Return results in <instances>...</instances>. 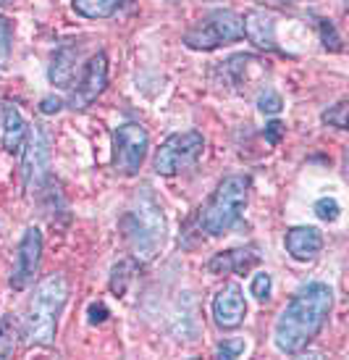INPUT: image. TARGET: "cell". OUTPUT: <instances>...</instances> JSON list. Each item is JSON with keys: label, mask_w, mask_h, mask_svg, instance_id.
I'll return each mask as SVG.
<instances>
[{"label": "cell", "mask_w": 349, "mask_h": 360, "mask_svg": "<svg viewBox=\"0 0 349 360\" xmlns=\"http://www.w3.org/2000/svg\"><path fill=\"white\" fill-rule=\"evenodd\" d=\"M334 310V290L323 281H310L287 302L273 326V345L284 355H299L326 326Z\"/></svg>", "instance_id": "cell-1"}, {"label": "cell", "mask_w": 349, "mask_h": 360, "mask_svg": "<svg viewBox=\"0 0 349 360\" xmlns=\"http://www.w3.org/2000/svg\"><path fill=\"white\" fill-rule=\"evenodd\" d=\"M121 234L129 248L131 258L137 263H150L155 260L166 245V216L155 195L145 187L137 192V198L126 208L121 219Z\"/></svg>", "instance_id": "cell-2"}, {"label": "cell", "mask_w": 349, "mask_h": 360, "mask_svg": "<svg viewBox=\"0 0 349 360\" xmlns=\"http://www.w3.org/2000/svg\"><path fill=\"white\" fill-rule=\"evenodd\" d=\"M69 300V279L63 274H50L34 287L27 310H24V329L21 337L27 345L50 347L55 342L58 319Z\"/></svg>", "instance_id": "cell-3"}, {"label": "cell", "mask_w": 349, "mask_h": 360, "mask_svg": "<svg viewBox=\"0 0 349 360\" xmlns=\"http://www.w3.org/2000/svg\"><path fill=\"white\" fill-rule=\"evenodd\" d=\"M249 176L244 174H229L218 181L216 192L210 195L205 208L199 210V229L210 237H220L231 231L244 216L249 200Z\"/></svg>", "instance_id": "cell-4"}, {"label": "cell", "mask_w": 349, "mask_h": 360, "mask_svg": "<svg viewBox=\"0 0 349 360\" xmlns=\"http://www.w3.org/2000/svg\"><path fill=\"white\" fill-rule=\"evenodd\" d=\"M244 37L242 13L231 8H216L184 34V45L190 51H218L223 45H234Z\"/></svg>", "instance_id": "cell-5"}, {"label": "cell", "mask_w": 349, "mask_h": 360, "mask_svg": "<svg viewBox=\"0 0 349 360\" xmlns=\"http://www.w3.org/2000/svg\"><path fill=\"white\" fill-rule=\"evenodd\" d=\"M202 153H205V137L197 129L176 131V134L166 137V142L158 148L152 169L160 176H176V174L195 169Z\"/></svg>", "instance_id": "cell-6"}, {"label": "cell", "mask_w": 349, "mask_h": 360, "mask_svg": "<svg viewBox=\"0 0 349 360\" xmlns=\"http://www.w3.org/2000/svg\"><path fill=\"white\" fill-rule=\"evenodd\" d=\"M21 179L29 195H40L50 179V134L42 124H32L21 148Z\"/></svg>", "instance_id": "cell-7"}, {"label": "cell", "mask_w": 349, "mask_h": 360, "mask_svg": "<svg viewBox=\"0 0 349 360\" xmlns=\"http://www.w3.org/2000/svg\"><path fill=\"white\" fill-rule=\"evenodd\" d=\"M150 153V134L137 121H126L113 131V169L124 176H137Z\"/></svg>", "instance_id": "cell-8"}, {"label": "cell", "mask_w": 349, "mask_h": 360, "mask_svg": "<svg viewBox=\"0 0 349 360\" xmlns=\"http://www.w3.org/2000/svg\"><path fill=\"white\" fill-rule=\"evenodd\" d=\"M105 87H108V56H105V51H98L84 63L79 82H74L69 105L71 108H87L105 92Z\"/></svg>", "instance_id": "cell-9"}, {"label": "cell", "mask_w": 349, "mask_h": 360, "mask_svg": "<svg viewBox=\"0 0 349 360\" xmlns=\"http://www.w3.org/2000/svg\"><path fill=\"white\" fill-rule=\"evenodd\" d=\"M42 231L37 226H27V231L21 234L19 242V252H16V266L11 271L8 284L13 290H27L32 281H34V274L40 269L42 260Z\"/></svg>", "instance_id": "cell-10"}, {"label": "cell", "mask_w": 349, "mask_h": 360, "mask_svg": "<svg viewBox=\"0 0 349 360\" xmlns=\"http://www.w3.org/2000/svg\"><path fill=\"white\" fill-rule=\"evenodd\" d=\"M247 316V300L244 292L237 284H223V290L216 292L213 297V321L220 329H237Z\"/></svg>", "instance_id": "cell-11"}, {"label": "cell", "mask_w": 349, "mask_h": 360, "mask_svg": "<svg viewBox=\"0 0 349 360\" xmlns=\"http://www.w3.org/2000/svg\"><path fill=\"white\" fill-rule=\"evenodd\" d=\"M244 24V37L252 45H258L260 51L279 53V42H276V19L270 16L265 8H252L242 16Z\"/></svg>", "instance_id": "cell-12"}, {"label": "cell", "mask_w": 349, "mask_h": 360, "mask_svg": "<svg viewBox=\"0 0 349 360\" xmlns=\"http://www.w3.org/2000/svg\"><path fill=\"white\" fill-rule=\"evenodd\" d=\"M79 53H81V48L77 42H63L60 48H55L53 58H50V66H48L50 84H55L58 90H71V87H74Z\"/></svg>", "instance_id": "cell-13"}, {"label": "cell", "mask_w": 349, "mask_h": 360, "mask_svg": "<svg viewBox=\"0 0 349 360\" xmlns=\"http://www.w3.org/2000/svg\"><path fill=\"white\" fill-rule=\"evenodd\" d=\"M260 250L258 248H231V250L216 252L208 260V271L216 276H226V274H239L244 276L249 269H255L260 263Z\"/></svg>", "instance_id": "cell-14"}, {"label": "cell", "mask_w": 349, "mask_h": 360, "mask_svg": "<svg viewBox=\"0 0 349 360\" xmlns=\"http://www.w3.org/2000/svg\"><path fill=\"white\" fill-rule=\"evenodd\" d=\"M284 248L289 252V258L308 263L318 258L323 250V234L315 226H291L284 237Z\"/></svg>", "instance_id": "cell-15"}, {"label": "cell", "mask_w": 349, "mask_h": 360, "mask_svg": "<svg viewBox=\"0 0 349 360\" xmlns=\"http://www.w3.org/2000/svg\"><path fill=\"white\" fill-rule=\"evenodd\" d=\"M27 121L21 116V110L11 101L0 103V142L8 153H21L24 140H27Z\"/></svg>", "instance_id": "cell-16"}, {"label": "cell", "mask_w": 349, "mask_h": 360, "mask_svg": "<svg viewBox=\"0 0 349 360\" xmlns=\"http://www.w3.org/2000/svg\"><path fill=\"white\" fill-rule=\"evenodd\" d=\"M124 0H71L74 11L84 19H108L113 16Z\"/></svg>", "instance_id": "cell-17"}, {"label": "cell", "mask_w": 349, "mask_h": 360, "mask_svg": "<svg viewBox=\"0 0 349 360\" xmlns=\"http://www.w3.org/2000/svg\"><path fill=\"white\" fill-rule=\"evenodd\" d=\"M19 321L16 316H0V360L11 358L16 352V345H19Z\"/></svg>", "instance_id": "cell-18"}, {"label": "cell", "mask_w": 349, "mask_h": 360, "mask_svg": "<svg viewBox=\"0 0 349 360\" xmlns=\"http://www.w3.org/2000/svg\"><path fill=\"white\" fill-rule=\"evenodd\" d=\"M318 34H320L323 48H326L329 53L344 51V40H341L339 30H336V24H334L331 19H318Z\"/></svg>", "instance_id": "cell-19"}, {"label": "cell", "mask_w": 349, "mask_h": 360, "mask_svg": "<svg viewBox=\"0 0 349 360\" xmlns=\"http://www.w3.org/2000/svg\"><path fill=\"white\" fill-rule=\"evenodd\" d=\"M312 213H315L320 221L334 224V221H339V216H341V205H339V200H334V198H318V200L312 202Z\"/></svg>", "instance_id": "cell-20"}, {"label": "cell", "mask_w": 349, "mask_h": 360, "mask_svg": "<svg viewBox=\"0 0 349 360\" xmlns=\"http://www.w3.org/2000/svg\"><path fill=\"white\" fill-rule=\"evenodd\" d=\"M270 287H273L270 274L268 271H260V274H255L252 281H249V295H255V300L265 302L270 297Z\"/></svg>", "instance_id": "cell-21"}, {"label": "cell", "mask_w": 349, "mask_h": 360, "mask_svg": "<svg viewBox=\"0 0 349 360\" xmlns=\"http://www.w3.org/2000/svg\"><path fill=\"white\" fill-rule=\"evenodd\" d=\"M323 124H329L334 129H347V101H339L336 105H329V110H323Z\"/></svg>", "instance_id": "cell-22"}, {"label": "cell", "mask_w": 349, "mask_h": 360, "mask_svg": "<svg viewBox=\"0 0 349 360\" xmlns=\"http://www.w3.org/2000/svg\"><path fill=\"white\" fill-rule=\"evenodd\" d=\"M281 108H284V101H281L279 92L273 90H265L258 95V110L260 113H265V116H276V113H281Z\"/></svg>", "instance_id": "cell-23"}, {"label": "cell", "mask_w": 349, "mask_h": 360, "mask_svg": "<svg viewBox=\"0 0 349 360\" xmlns=\"http://www.w3.org/2000/svg\"><path fill=\"white\" fill-rule=\"evenodd\" d=\"M244 350H247L244 340H223L216 347V358H239Z\"/></svg>", "instance_id": "cell-24"}, {"label": "cell", "mask_w": 349, "mask_h": 360, "mask_svg": "<svg viewBox=\"0 0 349 360\" xmlns=\"http://www.w3.org/2000/svg\"><path fill=\"white\" fill-rule=\"evenodd\" d=\"M11 40H13L11 21L0 16V56H8V53H11Z\"/></svg>", "instance_id": "cell-25"}, {"label": "cell", "mask_w": 349, "mask_h": 360, "mask_svg": "<svg viewBox=\"0 0 349 360\" xmlns=\"http://www.w3.org/2000/svg\"><path fill=\"white\" fill-rule=\"evenodd\" d=\"M63 105H66V103L60 101V98H55V95H48V98H42V101H40V113L50 116V113H58Z\"/></svg>", "instance_id": "cell-26"}, {"label": "cell", "mask_w": 349, "mask_h": 360, "mask_svg": "<svg viewBox=\"0 0 349 360\" xmlns=\"http://www.w3.org/2000/svg\"><path fill=\"white\" fill-rule=\"evenodd\" d=\"M284 129H287V127H284L281 121H270V124H265V140H268L270 145H279Z\"/></svg>", "instance_id": "cell-27"}, {"label": "cell", "mask_w": 349, "mask_h": 360, "mask_svg": "<svg viewBox=\"0 0 349 360\" xmlns=\"http://www.w3.org/2000/svg\"><path fill=\"white\" fill-rule=\"evenodd\" d=\"M87 313H90V323H103V321L108 319V308L103 302H92Z\"/></svg>", "instance_id": "cell-28"}, {"label": "cell", "mask_w": 349, "mask_h": 360, "mask_svg": "<svg viewBox=\"0 0 349 360\" xmlns=\"http://www.w3.org/2000/svg\"><path fill=\"white\" fill-rule=\"evenodd\" d=\"M263 3L265 8H291V6H297L299 0H258Z\"/></svg>", "instance_id": "cell-29"}, {"label": "cell", "mask_w": 349, "mask_h": 360, "mask_svg": "<svg viewBox=\"0 0 349 360\" xmlns=\"http://www.w3.org/2000/svg\"><path fill=\"white\" fill-rule=\"evenodd\" d=\"M0 3H8V0H0Z\"/></svg>", "instance_id": "cell-30"}]
</instances>
